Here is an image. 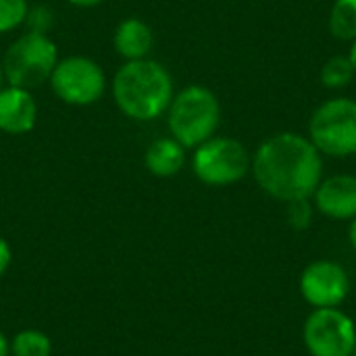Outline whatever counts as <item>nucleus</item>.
Returning <instances> with one entry per match:
<instances>
[{"label":"nucleus","mask_w":356,"mask_h":356,"mask_svg":"<svg viewBox=\"0 0 356 356\" xmlns=\"http://www.w3.org/2000/svg\"><path fill=\"white\" fill-rule=\"evenodd\" d=\"M152 44H154L152 27L140 17H127L115 27L113 46H115V52L123 56L125 60L148 58Z\"/></svg>","instance_id":"f8f14e48"},{"label":"nucleus","mask_w":356,"mask_h":356,"mask_svg":"<svg viewBox=\"0 0 356 356\" xmlns=\"http://www.w3.org/2000/svg\"><path fill=\"white\" fill-rule=\"evenodd\" d=\"M2 83H4V71H2V63H0V88H2Z\"/></svg>","instance_id":"b1692460"},{"label":"nucleus","mask_w":356,"mask_h":356,"mask_svg":"<svg viewBox=\"0 0 356 356\" xmlns=\"http://www.w3.org/2000/svg\"><path fill=\"white\" fill-rule=\"evenodd\" d=\"M186 165V148L175 138H159L144 152V167L156 177H173Z\"/></svg>","instance_id":"ddd939ff"},{"label":"nucleus","mask_w":356,"mask_h":356,"mask_svg":"<svg viewBox=\"0 0 356 356\" xmlns=\"http://www.w3.org/2000/svg\"><path fill=\"white\" fill-rule=\"evenodd\" d=\"M250 156L242 142L234 138L213 136L194 148L192 171L207 186H232L250 169Z\"/></svg>","instance_id":"423d86ee"},{"label":"nucleus","mask_w":356,"mask_h":356,"mask_svg":"<svg viewBox=\"0 0 356 356\" xmlns=\"http://www.w3.org/2000/svg\"><path fill=\"white\" fill-rule=\"evenodd\" d=\"M355 75L356 71L348 56H332L321 67V83L325 88H344L353 81Z\"/></svg>","instance_id":"dca6fc26"},{"label":"nucleus","mask_w":356,"mask_h":356,"mask_svg":"<svg viewBox=\"0 0 356 356\" xmlns=\"http://www.w3.org/2000/svg\"><path fill=\"white\" fill-rule=\"evenodd\" d=\"M348 238H350V244H353V248L356 250V217L353 219V223H350V232H348Z\"/></svg>","instance_id":"4be33fe9"},{"label":"nucleus","mask_w":356,"mask_h":356,"mask_svg":"<svg viewBox=\"0 0 356 356\" xmlns=\"http://www.w3.org/2000/svg\"><path fill=\"white\" fill-rule=\"evenodd\" d=\"M309 140L321 154L350 156L356 152V100L334 98L321 104L309 123Z\"/></svg>","instance_id":"39448f33"},{"label":"nucleus","mask_w":356,"mask_h":356,"mask_svg":"<svg viewBox=\"0 0 356 356\" xmlns=\"http://www.w3.org/2000/svg\"><path fill=\"white\" fill-rule=\"evenodd\" d=\"M305 344L313 356H353L355 323L338 309H315L305 323Z\"/></svg>","instance_id":"6e6552de"},{"label":"nucleus","mask_w":356,"mask_h":356,"mask_svg":"<svg viewBox=\"0 0 356 356\" xmlns=\"http://www.w3.org/2000/svg\"><path fill=\"white\" fill-rule=\"evenodd\" d=\"M353 356H356V348H355V353H353Z\"/></svg>","instance_id":"393cba45"},{"label":"nucleus","mask_w":356,"mask_h":356,"mask_svg":"<svg viewBox=\"0 0 356 356\" xmlns=\"http://www.w3.org/2000/svg\"><path fill=\"white\" fill-rule=\"evenodd\" d=\"M48 81L56 98L71 106L96 104L106 92V75L102 67L94 58L81 54L58 58Z\"/></svg>","instance_id":"0eeeda50"},{"label":"nucleus","mask_w":356,"mask_h":356,"mask_svg":"<svg viewBox=\"0 0 356 356\" xmlns=\"http://www.w3.org/2000/svg\"><path fill=\"white\" fill-rule=\"evenodd\" d=\"M350 290V282L342 265L332 261L311 263L300 277L302 298L315 309H336Z\"/></svg>","instance_id":"1a4fd4ad"},{"label":"nucleus","mask_w":356,"mask_h":356,"mask_svg":"<svg viewBox=\"0 0 356 356\" xmlns=\"http://www.w3.org/2000/svg\"><path fill=\"white\" fill-rule=\"evenodd\" d=\"M52 340L48 334L27 327L15 334L10 340V356H50Z\"/></svg>","instance_id":"4468645a"},{"label":"nucleus","mask_w":356,"mask_h":356,"mask_svg":"<svg viewBox=\"0 0 356 356\" xmlns=\"http://www.w3.org/2000/svg\"><path fill=\"white\" fill-rule=\"evenodd\" d=\"M250 167L257 184L269 196L284 202L311 198L323 175L321 152L315 144L290 131L263 142Z\"/></svg>","instance_id":"f257e3e1"},{"label":"nucleus","mask_w":356,"mask_h":356,"mask_svg":"<svg viewBox=\"0 0 356 356\" xmlns=\"http://www.w3.org/2000/svg\"><path fill=\"white\" fill-rule=\"evenodd\" d=\"M313 219V207L309 198H298L288 202V223L294 229H307Z\"/></svg>","instance_id":"a211bd4d"},{"label":"nucleus","mask_w":356,"mask_h":356,"mask_svg":"<svg viewBox=\"0 0 356 356\" xmlns=\"http://www.w3.org/2000/svg\"><path fill=\"white\" fill-rule=\"evenodd\" d=\"M38 104L31 90L17 86L0 88V131L8 136H23L35 127Z\"/></svg>","instance_id":"9d476101"},{"label":"nucleus","mask_w":356,"mask_h":356,"mask_svg":"<svg viewBox=\"0 0 356 356\" xmlns=\"http://www.w3.org/2000/svg\"><path fill=\"white\" fill-rule=\"evenodd\" d=\"M117 108L134 121H154L173 100V77L159 60H125L113 77Z\"/></svg>","instance_id":"f03ea898"},{"label":"nucleus","mask_w":356,"mask_h":356,"mask_svg":"<svg viewBox=\"0 0 356 356\" xmlns=\"http://www.w3.org/2000/svg\"><path fill=\"white\" fill-rule=\"evenodd\" d=\"M330 31L342 42L356 38V0H336L330 13Z\"/></svg>","instance_id":"2eb2a0df"},{"label":"nucleus","mask_w":356,"mask_h":356,"mask_svg":"<svg viewBox=\"0 0 356 356\" xmlns=\"http://www.w3.org/2000/svg\"><path fill=\"white\" fill-rule=\"evenodd\" d=\"M348 58H350V63H353V67H355V71H356V38L353 40V48H350V54H348Z\"/></svg>","instance_id":"5701e85b"},{"label":"nucleus","mask_w":356,"mask_h":356,"mask_svg":"<svg viewBox=\"0 0 356 356\" xmlns=\"http://www.w3.org/2000/svg\"><path fill=\"white\" fill-rule=\"evenodd\" d=\"M10 261H13V250H10V244L0 236V277L8 271L10 267Z\"/></svg>","instance_id":"6ab92c4d"},{"label":"nucleus","mask_w":356,"mask_h":356,"mask_svg":"<svg viewBox=\"0 0 356 356\" xmlns=\"http://www.w3.org/2000/svg\"><path fill=\"white\" fill-rule=\"evenodd\" d=\"M67 2L73 4V6H79V8H92V6L102 4L104 0H67Z\"/></svg>","instance_id":"aec40b11"},{"label":"nucleus","mask_w":356,"mask_h":356,"mask_svg":"<svg viewBox=\"0 0 356 356\" xmlns=\"http://www.w3.org/2000/svg\"><path fill=\"white\" fill-rule=\"evenodd\" d=\"M58 63V48L44 31H25L4 52L2 71L8 86L33 90L46 83Z\"/></svg>","instance_id":"20e7f679"},{"label":"nucleus","mask_w":356,"mask_h":356,"mask_svg":"<svg viewBox=\"0 0 356 356\" xmlns=\"http://www.w3.org/2000/svg\"><path fill=\"white\" fill-rule=\"evenodd\" d=\"M29 13L27 0H0V33L17 29Z\"/></svg>","instance_id":"f3484780"},{"label":"nucleus","mask_w":356,"mask_h":356,"mask_svg":"<svg viewBox=\"0 0 356 356\" xmlns=\"http://www.w3.org/2000/svg\"><path fill=\"white\" fill-rule=\"evenodd\" d=\"M317 209L330 219H355L356 217V177L334 175L321 179L315 190Z\"/></svg>","instance_id":"9b49d317"},{"label":"nucleus","mask_w":356,"mask_h":356,"mask_svg":"<svg viewBox=\"0 0 356 356\" xmlns=\"http://www.w3.org/2000/svg\"><path fill=\"white\" fill-rule=\"evenodd\" d=\"M0 356H10V340L0 332Z\"/></svg>","instance_id":"412c9836"},{"label":"nucleus","mask_w":356,"mask_h":356,"mask_svg":"<svg viewBox=\"0 0 356 356\" xmlns=\"http://www.w3.org/2000/svg\"><path fill=\"white\" fill-rule=\"evenodd\" d=\"M221 121V106L217 96L204 86H188L177 92L167 108V123L171 138L184 148H196L215 136Z\"/></svg>","instance_id":"7ed1b4c3"}]
</instances>
